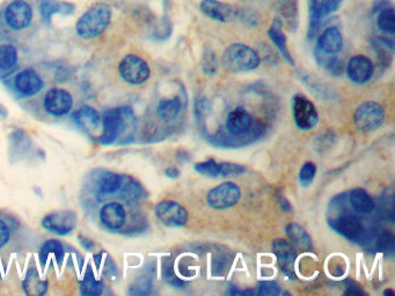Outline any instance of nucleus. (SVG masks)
I'll return each instance as SVG.
<instances>
[{
	"instance_id": "412c9836",
	"label": "nucleus",
	"mask_w": 395,
	"mask_h": 296,
	"mask_svg": "<svg viewBox=\"0 0 395 296\" xmlns=\"http://www.w3.org/2000/svg\"><path fill=\"white\" fill-rule=\"evenodd\" d=\"M122 182L123 175L116 174L112 171H103L96 180V189L99 194L98 196L109 197V196L119 194Z\"/></svg>"
},
{
	"instance_id": "6e6552de",
	"label": "nucleus",
	"mask_w": 395,
	"mask_h": 296,
	"mask_svg": "<svg viewBox=\"0 0 395 296\" xmlns=\"http://www.w3.org/2000/svg\"><path fill=\"white\" fill-rule=\"evenodd\" d=\"M292 114L297 128L303 131L312 130L319 122V114L316 106L303 94L293 96Z\"/></svg>"
},
{
	"instance_id": "473e14b6",
	"label": "nucleus",
	"mask_w": 395,
	"mask_h": 296,
	"mask_svg": "<svg viewBox=\"0 0 395 296\" xmlns=\"http://www.w3.org/2000/svg\"><path fill=\"white\" fill-rule=\"evenodd\" d=\"M321 20H323V14L320 8L319 0H309V30H307L309 40L316 37V33L319 32Z\"/></svg>"
},
{
	"instance_id": "79ce46f5",
	"label": "nucleus",
	"mask_w": 395,
	"mask_h": 296,
	"mask_svg": "<svg viewBox=\"0 0 395 296\" xmlns=\"http://www.w3.org/2000/svg\"><path fill=\"white\" fill-rule=\"evenodd\" d=\"M320 8H321V14L323 18L328 17L330 14L335 13L339 10L343 0H319Z\"/></svg>"
},
{
	"instance_id": "4c0bfd02",
	"label": "nucleus",
	"mask_w": 395,
	"mask_h": 296,
	"mask_svg": "<svg viewBox=\"0 0 395 296\" xmlns=\"http://www.w3.org/2000/svg\"><path fill=\"white\" fill-rule=\"evenodd\" d=\"M316 166L313 162H306L299 171L300 184L305 187V188L312 184L314 178H316Z\"/></svg>"
},
{
	"instance_id": "c85d7f7f",
	"label": "nucleus",
	"mask_w": 395,
	"mask_h": 296,
	"mask_svg": "<svg viewBox=\"0 0 395 296\" xmlns=\"http://www.w3.org/2000/svg\"><path fill=\"white\" fill-rule=\"evenodd\" d=\"M50 256L55 257V260L62 262L65 256V250L63 247L62 242L58 240H48L41 245L39 251V260H40L42 267H46V262Z\"/></svg>"
},
{
	"instance_id": "20e7f679",
	"label": "nucleus",
	"mask_w": 395,
	"mask_h": 296,
	"mask_svg": "<svg viewBox=\"0 0 395 296\" xmlns=\"http://www.w3.org/2000/svg\"><path fill=\"white\" fill-rule=\"evenodd\" d=\"M119 74L124 83L131 86H141L145 83L151 76V69L144 58L136 55L128 53L119 60Z\"/></svg>"
},
{
	"instance_id": "f03ea898",
	"label": "nucleus",
	"mask_w": 395,
	"mask_h": 296,
	"mask_svg": "<svg viewBox=\"0 0 395 296\" xmlns=\"http://www.w3.org/2000/svg\"><path fill=\"white\" fill-rule=\"evenodd\" d=\"M112 8L105 3L89 7L76 23V33L83 40H94L105 33L112 22Z\"/></svg>"
},
{
	"instance_id": "7c9ffc66",
	"label": "nucleus",
	"mask_w": 395,
	"mask_h": 296,
	"mask_svg": "<svg viewBox=\"0 0 395 296\" xmlns=\"http://www.w3.org/2000/svg\"><path fill=\"white\" fill-rule=\"evenodd\" d=\"M79 288L82 295L99 296L103 293L105 285H103V281L96 279L92 269L89 267V269L86 271L85 276H84L83 280L80 281Z\"/></svg>"
},
{
	"instance_id": "aec40b11",
	"label": "nucleus",
	"mask_w": 395,
	"mask_h": 296,
	"mask_svg": "<svg viewBox=\"0 0 395 296\" xmlns=\"http://www.w3.org/2000/svg\"><path fill=\"white\" fill-rule=\"evenodd\" d=\"M73 122L86 131H96L101 126V116L91 106H83L73 112L71 116Z\"/></svg>"
},
{
	"instance_id": "39448f33",
	"label": "nucleus",
	"mask_w": 395,
	"mask_h": 296,
	"mask_svg": "<svg viewBox=\"0 0 395 296\" xmlns=\"http://www.w3.org/2000/svg\"><path fill=\"white\" fill-rule=\"evenodd\" d=\"M4 21L13 32H23L34 21V7L27 0H13L4 10Z\"/></svg>"
},
{
	"instance_id": "393cba45",
	"label": "nucleus",
	"mask_w": 395,
	"mask_h": 296,
	"mask_svg": "<svg viewBox=\"0 0 395 296\" xmlns=\"http://www.w3.org/2000/svg\"><path fill=\"white\" fill-rule=\"evenodd\" d=\"M22 287L27 295L42 296L48 292L49 283L46 280L41 278L40 274L37 272L35 267H32L27 272L26 278L23 280Z\"/></svg>"
},
{
	"instance_id": "72a5a7b5",
	"label": "nucleus",
	"mask_w": 395,
	"mask_h": 296,
	"mask_svg": "<svg viewBox=\"0 0 395 296\" xmlns=\"http://www.w3.org/2000/svg\"><path fill=\"white\" fill-rule=\"evenodd\" d=\"M194 169L198 174L205 175L207 177H219L221 165L214 159H209L207 161L195 163Z\"/></svg>"
},
{
	"instance_id": "dca6fc26",
	"label": "nucleus",
	"mask_w": 395,
	"mask_h": 296,
	"mask_svg": "<svg viewBox=\"0 0 395 296\" xmlns=\"http://www.w3.org/2000/svg\"><path fill=\"white\" fill-rule=\"evenodd\" d=\"M255 126L253 116L244 108L232 110L226 119V131L235 138H244Z\"/></svg>"
},
{
	"instance_id": "ddd939ff",
	"label": "nucleus",
	"mask_w": 395,
	"mask_h": 296,
	"mask_svg": "<svg viewBox=\"0 0 395 296\" xmlns=\"http://www.w3.org/2000/svg\"><path fill=\"white\" fill-rule=\"evenodd\" d=\"M13 87L19 95L30 97L42 90L44 81L35 69H25L14 76Z\"/></svg>"
},
{
	"instance_id": "9d476101",
	"label": "nucleus",
	"mask_w": 395,
	"mask_h": 296,
	"mask_svg": "<svg viewBox=\"0 0 395 296\" xmlns=\"http://www.w3.org/2000/svg\"><path fill=\"white\" fill-rule=\"evenodd\" d=\"M43 107L49 115L63 117L70 114L73 108V97L69 90L64 88H51L44 94Z\"/></svg>"
},
{
	"instance_id": "5701e85b",
	"label": "nucleus",
	"mask_w": 395,
	"mask_h": 296,
	"mask_svg": "<svg viewBox=\"0 0 395 296\" xmlns=\"http://www.w3.org/2000/svg\"><path fill=\"white\" fill-rule=\"evenodd\" d=\"M119 194V198L123 201H127L130 204L146 197V191L143 188V185L137 180L128 175H123L122 185H121Z\"/></svg>"
},
{
	"instance_id": "a18cd8bd",
	"label": "nucleus",
	"mask_w": 395,
	"mask_h": 296,
	"mask_svg": "<svg viewBox=\"0 0 395 296\" xmlns=\"http://www.w3.org/2000/svg\"><path fill=\"white\" fill-rule=\"evenodd\" d=\"M10 228H8L6 222L3 219H0V249H3L10 242Z\"/></svg>"
},
{
	"instance_id": "2eb2a0df",
	"label": "nucleus",
	"mask_w": 395,
	"mask_h": 296,
	"mask_svg": "<svg viewBox=\"0 0 395 296\" xmlns=\"http://www.w3.org/2000/svg\"><path fill=\"white\" fill-rule=\"evenodd\" d=\"M99 219L105 229L121 231L127 224V211L119 201H109L100 210Z\"/></svg>"
},
{
	"instance_id": "de8ad7c7",
	"label": "nucleus",
	"mask_w": 395,
	"mask_h": 296,
	"mask_svg": "<svg viewBox=\"0 0 395 296\" xmlns=\"http://www.w3.org/2000/svg\"><path fill=\"white\" fill-rule=\"evenodd\" d=\"M344 294H346V295H364V292L359 288V286H357V283L349 281Z\"/></svg>"
},
{
	"instance_id": "e433bc0d",
	"label": "nucleus",
	"mask_w": 395,
	"mask_h": 296,
	"mask_svg": "<svg viewBox=\"0 0 395 296\" xmlns=\"http://www.w3.org/2000/svg\"><path fill=\"white\" fill-rule=\"evenodd\" d=\"M162 274H164V278H165L166 283L168 285H171V286L175 287V288H182V286L185 285V283L181 279H179L176 274H175L174 267H173L171 260H166L164 262Z\"/></svg>"
},
{
	"instance_id": "f257e3e1",
	"label": "nucleus",
	"mask_w": 395,
	"mask_h": 296,
	"mask_svg": "<svg viewBox=\"0 0 395 296\" xmlns=\"http://www.w3.org/2000/svg\"><path fill=\"white\" fill-rule=\"evenodd\" d=\"M101 126L103 131L98 139L103 145L129 142L135 133V114L130 107L108 109L103 112Z\"/></svg>"
},
{
	"instance_id": "3c124183",
	"label": "nucleus",
	"mask_w": 395,
	"mask_h": 296,
	"mask_svg": "<svg viewBox=\"0 0 395 296\" xmlns=\"http://www.w3.org/2000/svg\"><path fill=\"white\" fill-rule=\"evenodd\" d=\"M278 203H280V208H282V210H283L284 212H290L291 210H292V208H291L290 203H289V201H287V199H285V198L280 197V201H278Z\"/></svg>"
},
{
	"instance_id": "cd10ccee",
	"label": "nucleus",
	"mask_w": 395,
	"mask_h": 296,
	"mask_svg": "<svg viewBox=\"0 0 395 296\" xmlns=\"http://www.w3.org/2000/svg\"><path fill=\"white\" fill-rule=\"evenodd\" d=\"M182 109L181 99L175 96L171 99H164L157 107V116L164 122H173L178 119Z\"/></svg>"
},
{
	"instance_id": "09e8293b",
	"label": "nucleus",
	"mask_w": 395,
	"mask_h": 296,
	"mask_svg": "<svg viewBox=\"0 0 395 296\" xmlns=\"http://www.w3.org/2000/svg\"><path fill=\"white\" fill-rule=\"evenodd\" d=\"M79 238V242L82 245H83L84 249L86 250L92 251L94 248H96V242L94 241L91 240L89 237L83 236V235H79L78 236Z\"/></svg>"
},
{
	"instance_id": "f8f14e48",
	"label": "nucleus",
	"mask_w": 395,
	"mask_h": 296,
	"mask_svg": "<svg viewBox=\"0 0 395 296\" xmlns=\"http://www.w3.org/2000/svg\"><path fill=\"white\" fill-rule=\"evenodd\" d=\"M155 215L164 226L182 227L188 222V212L176 201H162L155 208Z\"/></svg>"
},
{
	"instance_id": "603ef678",
	"label": "nucleus",
	"mask_w": 395,
	"mask_h": 296,
	"mask_svg": "<svg viewBox=\"0 0 395 296\" xmlns=\"http://www.w3.org/2000/svg\"><path fill=\"white\" fill-rule=\"evenodd\" d=\"M6 109L4 108L3 105H0V116H6Z\"/></svg>"
},
{
	"instance_id": "bb28decb",
	"label": "nucleus",
	"mask_w": 395,
	"mask_h": 296,
	"mask_svg": "<svg viewBox=\"0 0 395 296\" xmlns=\"http://www.w3.org/2000/svg\"><path fill=\"white\" fill-rule=\"evenodd\" d=\"M314 55H316V63L319 64V66H321L325 71L330 73V76H342L346 66L343 64L342 60H339V57H336V55L323 53V51H320L316 48L314 50Z\"/></svg>"
},
{
	"instance_id": "864d4df0",
	"label": "nucleus",
	"mask_w": 395,
	"mask_h": 296,
	"mask_svg": "<svg viewBox=\"0 0 395 296\" xmlns=\"http://www.w3.org/2000/svg\"><path fill=\"white\" fill-rule=\"evenodd\" d=\"M384 295H386V296H394V295H395V293H394V292H393L392 290H385V292H384Z\"/></svg>"
},
{
	"instance_id": "f704fd0d",
	"label": "nucleus",
	"mask_w": 395,
	"mask_h": 296,
	"mask_svg": "<svg viewBox=\"0 0 395 296\" xmlns=\"http://www.w3.org/2000/svg\"><path fill=\"white\" fill-rule=\"evenodd\" d=\"M202 69L207 76H214L217 73L218 69V60L214 50L205 49L202 55L201 60Z\"/></svg>"
},
{
	"instance_id": "8fccbe9b",
	"label": "nucleus",
	"mask_w": 395,
	"mask_h": 296,
	"mask_svg": "<svg viewBox=\"0 0 395 296\" xmlns=\"http://www.w3.org/2000/svg\"><path fill=\"white\" fill-rule=\"evenodd\" d=\"M180 170L178 168H175V167H168L167 169L165 170V175L167 176L168 178H179L180 177Z\"/></svg>"
},
{
	"instance_id": "49530a36",
	"label": "nucleus",
	"mask_w": 395,
	"mask_h": 296,
	"mask_svg": "<svg viewBox=\"0 0 395 296\" xmlns=\"http://www.w3.org/2000/svg\"><path fill=\"white\" fill-rule=\"evenodd\" d=\"M105 267L103 269V274L105 276L112 279V278H115L117 276V267H116L115 262L110 257L108 256V258L105 260V267Z\"/></svg>"
},
{
	"instance_id": "c03bdc74",
	"label": "nucleus",
	"mask_w": 395,
	"mask_h": 296,
	"mask_svg": "<svg viewBox=\"0 0 395 296\" xmlns=\"http://www.w3.org/2000/svg\"><path fill=\"white\" fill-rule=\"evenodd\" d=\"M280 293V288L277 283L273 281H262L259 285V295H278Z\"/></svg>"
},
{
	"instance_id": "f3484780",
	"label": "nucleus",
	"mask_w": 395,
	"mask_h": 296,
	"mask_svg": "<svg viewBox=\"0 0 395 296\" xmlns=\"http://www.w3.org/2000/svg\"><path fill=\"white\" fill-rule=\"evenodd\" d=\"M200 10L205 17L218 22H231L238 18V10L219 0H202Z\"/></svg>"
},
{
	"instance_id": "7ed1b4c3",
	"label": "nucleus",
	"mask_w": 395,
	"mask_h": 296,
	"mask_svg": "<svg viewBox=\"0 0 395 296\" xmlns=\"http://www.w3.org/2000/svg\"><path fill=\"white\" fill-rule=\"evenodd\" d=\"M221 62L230 72H250L260 66L261 58L250 46L244 43H233L225 49Z\"/></svg>"
},
{
	"instance_id": "5fc2aeb1",
	"label": "nucleus",
	"mask_w": 395,
	"mask_h": 296,
	"mask_svg": "<svg viewBox=\"0 0 395 296\" xmlns=\"http://www.w3.org/2000/svg\"><path fill=\"white\" fill-rule=\"evenodd\" d=\"M1 276H3V274H1V269H0V279H1Z\"/></svg>"
},
{
	"instance_id": "4468645a",
	"label": "nucleus",
	"mask_w": 395,
	"mask_h": 296,
	"mask_svg": "<svg viewBox=\"0 0 395 296\" xmlns=\"http://www.w3.org/2000/svg\"><path fill=\"white\" fill-rule=\"evenodd\" d=\"M347 76L354 83L357 85H363L371 80L375 73V65L370 60L369 57L364 55H356L351 57L349 62L347 63L346 69Z\"/></svg>"
},
{
	"instance_id": "6ab92c4d",
	"label": "nucleus",
	"mask_w": 395,
	"mask_h": 296,
	"mask_svg": "<svg viewBox=\"0 0 395 296\" xmlns=\"http://www.w3.org/2000/svg\"><path fill=\"white\" fill-rule=\"evenodd\" d=\"M316 49L330 55H337L343 49V36L337 27H328L320 34Z\"/></svg>"
},
{
	"instance_id": "9b49d317",
	"label": "nucleus",
	"mask_w": 395,
	"mask_h": 296,
	"mask_svg": "<svg viewBox=\"0 0 395 296\" xmlns=\"http://www.w3.org/2000/svg\"><path fill=\"white\" fill-rule=\"evenodd\" d=\"M41 224L50 233L58 236H66L76 229L77 215L72 211L53 212L43 217Z\"/></svg>"
},
{
	"instance_id": "b1692460",
	"label": "nucleus",
	"mask_w": 395,
	"mask_h": 296,
	"mask_svg": "<svg viewBox=\"0 0 395 296\" xmlns=\"http://www.w3.org/2000/svg\"><path fill=\"white\" fill-rule=\"evenodd\" d=\"M289 240L293 247L300 251H311L313 249L312 238L300 224L291 222L285 228Z\"/></svg>"
},
{
	"instance_id": "ea45409f",
	"label": "nucleus",
	"mask_w": 395,
	"mask_h": 296,
	"mask_svg": "<svg viewBox=\"0 0 395 296\" xmlns=\"http://www.w3.org/2000/svg\"><path fill=\"white\" fill-rule=\"evenodd\" d=\"M375 249L378 251H382V253H387V251L392 253L393 249H394V236H393V234L385 231L382 235H379L378 241L375 243Z\"/></svg>"
},
{
	"instance_id": "37998d69",
	"label": "nucleus",
	"mask_w": 395,
	"mask_h": 296,
	"mask_svg": "<svg viewBox=\"0 0 395 296\" xmlns=\"http://www.w3.org/2000/svg\"><path fill=\"white\" fill-rule=\"evenodd\" d=\"M60 5H62V4L55 3V1H44V3L41 4L40 12L43 20L49 21L51 14L60 12Z\"/></svg>"
},
{
	"instance_id": "a19ab883",
	"label": "nucleus",
	"mask_w": 395,
	"mask_h": 296,
	"mask_svg": "<svg viewBox=\"0 0 395 296\" xmlns=\"http://www.w3.org/2000/svg\"><path fill=\"white\" fill-rule=\"evenodd\" d=\"M211 105L207 99L198 100L195 103V116L198 122H205V119L210 114Z\"/></svg>"
},
{
	"instance_id": "c756f323",
	"label": "nucleus",
	"mask_w": 395,
	"mask_h": 296,
	"mask_svg": "<svg viewBox=\"0 0 395 296\" xmlns=\"http://www.w3.org/2000/svg\"><path fill=\"white\" fill-rule=\"evenodd\" d=\"M19 62V53L15 46L8 43L0 44V72H10Z\"/></svg>"
},
{
	"instance_id": "a211bd4d",
	"label": "nucleus",
	"mask_w": 395,
	"mask_h": 296,
	"mask_svg": "<svg viewBox=\"0 0 395 296\" xmlns=\"http://www.w3.org/2000/svg\"><path fill=\"white\" fill-rule=\"evenodd\" d=\"M271 248H273V254L277 258V263L282 271L293 279L294 264H296V251L293 249L292 244L283 238H276V240H273Z\"/></svg>"
},
{
	"instance_id": "c9c22d12",
	"label": "nucleus",
	"mask_w": 395,
	"mask_h": 296,
	"mask_svg": "<svg viewBox=\"0 0 395 296\" xmlns=\"http://www.w3.org/2000/svg\"><path fill=\"white\" fill-rule=\"evenodd\" d=\"M151 279L148 276H141L138 279L135 280V283L130 286L129 294H131V295H148L151 293Z\"/></svg>"
},
{
	"instance_id": "1a4fd4ad",
	"label": "nucleus",
	"mask_w": 395,
	"mask_h": 296,
	"mask_svg": "<svg viewBox=\"0 0 395 296\" xmlns=\"http://www.w3.org/2000/svg\"><path fill=\"white\" fill-rule=\"evenodd\" d=\"M330 227L336 233L342 235L344 238L351 241L354 243L363 244L368 241V231H366L362 221L354 215H342L330 221Z\"/></svg>"
},
{
	"instance_id": "0eeeda50",
	"label": "nucleus",
	"mask_w": 395,
	"mask_h": 296,
	"mask_svg": "<svg viewBox=\"0 0 395 296\" xmlns=\"http://www.w3.org/2000/svg\"><path fill=\"white\" fill-rule=\"evenodd\" d=\"M241 189L233 182H225L211 189L207 194V203L214 210H228L240 201Z\"/></svg>"
},
{
	"instance_id": "a878e982",
	"label": "nucleus",
	"mask_w": 395,
	"mask_h": 296,
	"mask_svg": "<svg viewBox=\"0 0 395 296\" xmlns=\"http://www.w3.org/2000/svg\"><path fill=\"white\" fill-rule=\"evenodd\" d=\"M350 206L356 213L368 215L375 210V201L373 197L364 189H355L350 192Z\"/></svg>"
},
{
	"instance_id": "4be33fe9",
	"label": "nucleus",
	"mask_w": 395,
	"mask_h": 296,
	"mask_svg": "<svg viewBox=\"0 0 395 296\" xmlns=\"http://www.w3.org/2000/svg\"><path fill=\"white\" fill-rule=\"evenodd\" d=\"M268 36L271 39L273 46H276L277 50L280 51V55L283 56L284 60H287L291 66L294 65V60L287 48V36L282 30V22L278 19H275L271 23V28L268 30Z\"/></svg>"
},
{
	"instance_id": "58836bf2",
	"label": "nucleus",
	"mask_w": 395,
	"mask_h": 296,
	"mask_svg": "<svg viewBox=\"0 0 395 296\" xmlns=\"http://www.w3.org/2000/svg\"><path fill=\"white\" fill-rule=\"evenodd\" d=\"M219 165H221V171H219L221 177H233V176H239V175L246 173L244 166L237 165V163L223 162Z\"/></svg>"
},
{
	"instance_id": "423d86ee",
	"label": "nucleus",
	"mask_w": 395,
	"mask_h": 296,
	"mask_svg": "<svg viewBox=\"0 0 395 296\" xmlns=\"http://www.w3.org/2000/svg\"><path fill=\"white\" fill-rule=\"evenodd\" d=\"M384 121L385 110L380 103L375 101L362 103L354 114V124L362 132L375 131L382 126Z\"/></svg>"
},
{
	"instance_id": "2f4dec72",
	"label": "nucleus",
	"mask_w": 395,
	"mask_h": 296,
	"mask_svg": "<svg viewBox=\"0 0 395 296\" xmlns=\"http://www.w3.org/2000/svg\"><path fill=\"white\" fill-rule=\"evenodd\" d=\"M378 17H377V25L379 29L382 33L387 34L393 36L395 34V10L392 4H389L387 6L379 8Z\"/></svg>"
}]
</instances>
